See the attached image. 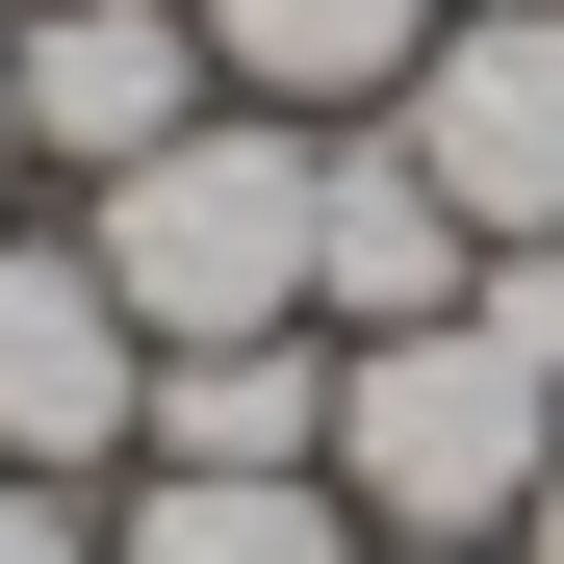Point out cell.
I'll use <instances>...</instances> for the list:
<instances>
[{"label": "cell", "mask_w": 564, "mask_h": 564, "mask_svg": "<svg viewBox=\"0 0 564 564\" xmlns=\"http://www.w3.org/2000/svg\"><path fill=\"white\" fill-rule=\"evenodd\" d=\"M539 462H564V231H513L411 334H334V488H359V539H513Z\"/></svg>", "instance_id": "cell-1"}, {"label": "cell", "mask_w": 564, "mask_h": 564, "mask_svg": "<svg viewBox=\"0 0 564 564\" xmlns=\"http://www.w3.org/2000/svg\"><path fill=\"white\" fill-rule=\"evenodd\" d=\"M77 231H104L129 282V334H282L308 308V104H206V129H154L129 180H77Z\"/></svg>", "instance_id": "cell-2"}, {"label": "cell", "mask_w": 564, "mask_h": 564, "mask_svg": "<svg viewBox=\"0 0 564 564\" xmlns=\"http://www.w3.org/2000/svg\"><path fill=\"white\" fill-rule=\"evenodd\" d=\"M129 436H154V334H129L104 231H0V462L26 488H104Z\"/></svg>", "instance_id": "cell-3"}, {"label": "cell", "mask_w": 564, "mask_h": 564, "mask_svg": "<svg viewBox=\"0 0 564 564\" xmlns=\"http://www.w3.org/2000/svg\"><path fill=\"white\" fill-rule=\"evenodd\" d=\"M411 154H436V206L462 231H564V0H462V26L411 52V104H386Z\"/></svg>", "instance_id": "cell-4"}, {"label": "cell", "mask_w": 564, "mask_h": 564, "mask_svg": "<svg viewBox=\"0 0 564 564\" xmlns=\"http://www.w3.org/2000/svg\"><path fill=\"white\" fill-rule=\"evenodd\" d=\"M0 52H26V180H129L154 129H206V0H0Z\"/></svg>", "instance_id": "cell-5"}, {"label": "cell", "mask_w": 564, "mask_h": 564, "mask_svg": "<svg viewBox=\"0 0 564 564\" xmlns=\"http://www.w3.org/2000/svg\"><path fill=\"white\" fill-rule=\"evenodd\" d=\"M488 282V231L436 206V154L359 104V129H308V334H411V308H462Z\"/></svg>", "instance_id": "cell-6"}, {"label": "cell", "mask_w": 564, "mask_h": 564, "mask_svg": "<svg viewBox=\"0 0 564 564\" xmlns=\"http://www.w3.org/2000/svg\"><path fill=\"white\" fill-rule=\"evenodd\" d=\"M104 564H359V488L334 462H129Z\"/></svg>", "instance_id": "cell-7"}, {"label": "cell", "mask_w": 564, "mask_h": 564, "mask_svg": "<svg viewBox=\"0 0 564 564\" xmlns=\"http://www.w3.org/2000/svg\"><path fill=\"white\" fill-rule=\"evenodd\" d=\"M462 26V0H206V77L231 104H308V129H359V104H411V52Z\"/></svg>", "instance_id": "cell-8"}, {"label": "cell", "mask_w": 564, "mask_h": 564, "mask_svg": "<svg viewBox=\"0 0 564 564\" xmlns=\"http://www.w3.org/2000/svg\"><path fill=\"white\" fill-rule=\"evenodd\" d=\"M129 462H334V334L308 308H282V334H180Z\"/></svg>", "instance_id": "cell-9"}, {"label": "cell", "mask_w": 564, "mask_h": 564, "mask_svg": "<svg viewBox=\"0 0 564 564\" xmlns=\"http://www.w3.org/2000/svg\"><path fill=\"white\" fill-rule=\"evenodd\" d=\"M0 564H104V513H77V488H26V462H0Z\"/></svg>", "instance_id": "cell-10"}, {"label": "cell", "mask_w": 564, "mask_h": 564, "mask_svg": "<svg viewBox=\"0 0 564 564\" xmlns=\"http://www.w3.org/2000/svg\"><path fill=\"white\" fill-rule=\"evenodd\" d=\"M359 564H513V539H359Z\"/></svg>", "instance_id": "cell-11"}, {"label": "cell", "mask_w": 564, "mask_h": 564, "mask_svg": "<svg viewBox=\"0 0 564 564\" xmlns=\"http://www.w3.org/2000/svg\"><path fill=\"white\" fill-rule=\"evenodd\" d=\"M513 564H564V462H539V513H513Z\"/></svg>", "instance_id": "cell-12"}, {"label": "cell", "mask_w": 564, "mask_h": 564, "mask_svg": "<svg viewBox=\"0 0 564 564\" xmlns=\"http://www.w3.org/2000/svg\"><path fill=\"white\" fill-rule=\"evenodd\" d=\"M0 180H26V52H0Z\"/></svg>", "instance_id": "cell-13"}]
</instances>
